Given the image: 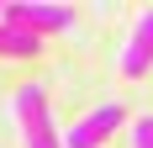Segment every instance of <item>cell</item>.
I'll list each match as a JSON object with an SVG mask.
<instances>
[{"label":"cell","instance_id":"6da1fadb","mask_svg":"<svg viewBox=\"0 0 153 148\" xmlns=\"http://www.w3.org/2000/svg\"><path fill=\"white\" fill-rule=\"evenodd\" d=\"M11 111H16V132L27 138V148H63L58 122H53V106H48V90H42V85H16Z\"/></svg>","mask_w":153,"mask_h":148},{"label":"cell","instance_id":"7a4b0ae2","mask_svg":"<svg viewBox=\"0 0 153 148\" xmlns=\"http://www.w3.org/2000/svg\"><path fill=\"white\" fill-rule=\"evenodd\" d=\"M0 21L16 27V32H32V37H48V32H69L74 27V11L58 5V0H11L0 11Z\"/></svg>","mask_w":153,"mask_h":148},{"label":"cell","instance_id":"3957f363","mask_svg":"<svg viewBox=\"0 0 153 148\" xmlns=\"http://www.w3.org/2000/svg\"><path fill=\"white\" fill-rule=\"evenodd\" d=\"M116 127H122V106H116V101H100L95 111H85V117L63 132V148H100Z\"/></svg>","mask_w":153,"mask_h":148},{"label":"cell","instance_id":"277c9868","mask_svg":"<svg viewBox=\"0 0 153 148\" xmlns=\"http://www.w3.org/2000/svg\"><path fill=\"white\" fill-rule=\"evenodd\" d=\"M148 69H153V5H143V16L132 21V37H127V53H122V74L143 79Z\"/></svg>","mask_w":153,"mask_h":148},{"label":"cell","instance_id":"5b68a950","mask_svg":"<svg viewBox=\"0 0 153 148\" xmlns=\"http://www.w3.org/2000/svg\"><path fill=\"white\" fill-rule=\"evenodd\" d=\"M42 53V37H32V32H16L0 21V58H37Z\"/></svg>","mask_w":153,"mask_h":148},{"label":"cell","instance_id":"8992f818","mask_svg":"<svg viewBox=\"0 0 153 148\" xmlns=\"http://www.w3.org/2000/svg\"><path fill=\"white\" fill-rule=\"evenodd\" d=\"M132 148H153V117H137V127H132Z\"/></svg>","mask_w":153,"mask_h":148},{"label":"cell","instance_id":"52a82bcc","mask_svg":"<svg viewBox=\"0 0 153 148\" xmlns=\"http://www.w3.org/2000/svg\"><path fill=\"white\" fill-rule=\"evenodd\" d=\"M0 11H5V5H0Z\"/></svg>","mask_w":153,"mask_h":148}]
</instances>
